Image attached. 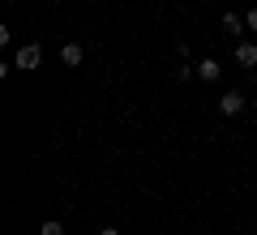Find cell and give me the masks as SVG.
I'll return each instance as SVG.
<instances>
[{"label": "cell", "mask_w": 257, "mask_h": 235, "mask_svg": "<svg viewBox=\"0 0 257 235\" xmlns=\"http://www.w3.org/2000/svg\"><path fill=\"white\" fill-rule=\"evenodd\" d=\"M99 235H120V231H116V226H103V231H99Z\"/></svg>", "instance_id": "cell-9"}, {"label": "cell", "mask_w": 257, "mask_h": 235, "mask_svg": "<svg viewBox=\"0 0 257 235\" xmlns=\"http://www.w3.org/2000/svg\"><path fill=\"white\" fill-rule=\"evenodd\" d=\"M219 26L227 30V35H244V30H248V22L240 18V13H223V22H219Z\"/></svg>", "instance_id": "cell-5"}, {"label": "cell", "mask_w": 257, "mask_h": 235, "mask_svg": "<svg viewBox=\"0 0 257 235\" xmlns=\"http://www.w3.org/2000/svg\"><path fill=\"white\" fill-rule=\"evenodd\" d=\"M82 56H86L82 43H64V47H60V60L69 64V69H77V64H82Z\"/></svg>", "instance_id": "cell-6"}, {"label": "cell", "mask_w": 257, "mask_h": 235, "mask_svg": "<svg viewBox=\"0 0 257 235\" xmlns=\"http://www.w3.org/2000/svg\"><path fill=\"white\" fill-rule=\"evenodd\" d=\"M219 111H223V116H240V111H244V94H240V90H227V94L219 99Z\"/></svg>", "instance_id": "cell-2"}, {"label": "cell", "mask_w": 257, "mask_h": 235, "mask_svg": "<svg viewBox=\"0 0 257 235\" xmlns=\"http://www.w3.org/2000/svg\"><path fill=\"white\" fill-rule=\"evenodd\" d=\"M236 64H240V69H253V64H257V43H240L236 47Z\"/></svg>", "instance_id": "cell-4"}, {"label": "cell", "mask_w": 257, "mask_h": 235, "mask_svg": "<svg viewBox=\"0 0 257 235\" xmlns=\"http://www.w3.org/2000/svg\"><path fill=\"white\" fill-rule=\"evenodd\" d=\"M39 60H43V47H39V43H26V47L18 52V60H13V64L30 73V69H39Z\"/></svg>", "instance_id": "cell-1"}, {"label": "cell", "mask_w": 257, "mask_h": 235, "mask_svg": "<svg viewBox=\"0 0 257 235\" xmlns=\"http://www.w3.org/2000/svg\"><path fill=\"white\" fill-rule=\"evenodd\" d=\"M244 22H248V30H253V35H257V5H253V9L244 13Z\"/></svg>", "instance_id": "cell-8"}, {"label": "cell", "mask_w": 257, "mask_h": 235, "mask_svg": "<svg viewBox=\"0 0 257 235\" xmlns=\"http://www.w3.org/2000/svg\"><path fill=\"white\" fill-rule=\"evenodd\" d=\"M39 235H64V222H56V218H47V222L39 226Z\"/></svg>", "instance_id": "cell-7"}, {"label": "cell", "mask_w": 257, "mask_h": 235, "mask_svg": "<svg viewBox=\"0 0 257 235\" xmlns=\"http://www.w3.org/2000/svg\"><path fill=\"white\" fill-rule=\"evenodd\" d=\"M197 77H202V82H219V77H223V64H219V60H210V56H206V60L197 64Z\"/></svg>", "instance_id": "cell-3"}]
</instances>
